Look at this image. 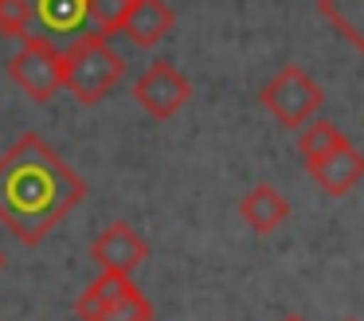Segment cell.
I'll list each match as a JSON object with an SVG mask.
<instances>
[{
    "label": "cell",
    "mask_w": 364,
    "mask_h": 321,
    "mask_svg": "<svg viewBox=\"0 0 364 321\" xmlns=\"http://www.w3.org/2000/svg\"><path fill=\"white\" fill-rule=\"evenodd\" d=\"M82 196L87 180L40 133H20L9 153H0V223L24 247L48 239Z\"/></svg>",
    "instance_id": "cell-1"
},
{
    "label": "cell",
    "mask_w": 364,
    "mask_h": 321,
    "mask_svg": "<svg viewBox=\"0 0 364 321\" xmlns=\"http://www.w3.org/2000/svg\"><path fill=\"white\" fill-rule=\"evenodd\" d=\"M122 78H126V59L110 47V39L95 31H82L63 51V90H71V98L82 106H98Z\"/></svg>",
    "instance_id": "cell-2"
},
{
    "label": "cell",
    "mask_w": 364,
    "mask_h": 321,
    "mask_svg": "<svg viewBox=\"0 0 364 321\" xmlns=\"http://www.w3.org/2000/svg\"><path fill=\"white\" fill-rule=\"evenodd\" d=\"M9 78L32 102H51L63 90V51L55 47V39L40 36V31L24 36L20 51L9 59Z\"/></svg>",
    "instance_id": "cell-3"
},
{
    "label": "cell",
    "mask_w": 364,
    "mask_h": 321,
    "mask_svg": "<svg viewBox=\"0 0 364 321\" xmlns=\"http://www.w3.org/2000/svg\"><path fill=\"white\" fill-rule=\"evenodd\" d=\"M259 102L278 117V125H286V130H301V125H306L309 117L321 110L325 90L314 83V78H309L306 67L290 63V67H282V70H278V75L259 90Z\"/></svg>",
    "instance_id": "cell-4"
},
{
    "label": "cell",
    "mask_w": 364,
    "mask_h": 321,
    "mask_svg": "<svg viewBox=\"0 0 364 321\" xmlns=\"http://www.w3.org/2000/svg\"><path fill=\"white\" fill-rule=\"evenodd\" d=\"M188 94H192V83L181 75V67H173L168 59L149 63V70L134 83V102L149 117H157V122L173 117L176 110L188 102Z\"/></svg>",
    "instance_id": "cell-5"
},
{
    "label": "cell",
    "mask_w": 364,
    "mask_h": 321,
    "mask_svg": "<svg viewBox=\"0 0 364 321\" xmlns=\"http://www.w3.org/2000/svg\"><path fill=\"white\" fill-rule=\"evenodd\" d=\"M306 172H309V180H314L325 196H348L364 180V153L348 137H341L333 149L309 157Z\"/></svg>",
    "instance_id": "cell-6"
},
{
    "label": "cell",
    "mask_w": 364,
    "mask_h": 321,
    "mask_svg": "<svg viewBox=\"0 0 364 321\" xmlns=\"http://www.w3.org/2000/svg\"><path fill=\"white\" fill-rule=\"evenodd\" d=\"M90 258H95L102 270L134 274L137 266L149 258V243H145V235H137L129 223H110L95 243H90Z\"/></svg>",
    "instance_id": "cell-7"
},
{
    "label": "cell",
    "mask_w": 364,
    "mask_h": 321,
    "mask_svg": "<svg viewBox=\"0 0 364 321\" xmlns=\"http://www.w3.org/2000/svg\"><path fill=\"white\" fill-rule=\"evenodd\" d=\"M173 23H176V16L165 0H129L118 36H126L134 47H157L173 31Z\"/></svg>",
    "instance_id": "cell-8"
},
{
    "label": "cell",
    "mask_w": 364,
    "mask_h": 321,
    "mask_svg": "<svg viewBox=\"0 0 364 321\" xmlns=\"http://www.w3.org/2000/svg\"><path fill=\"white\" fill-rule=\"evenodd\" d=\"M239 219L251 227L255 235H274L278 227L290 219V204L274 184H255L251 192L239 200Z\"/></svg>",
    "instance_id": "cell-9"
},
{
    "label": "cell",
    "mask_w": 364,
    "mask_h": 321,
    "mask_svg": "<svg viewBox=\"0 0 364 321\" xmlns=\"http://www.w3.org/2000/svg\"><path fill=\"white\" fill-rule=\"evenodd\" d=\"M28 4H32V20L48 31V39L82 36L87 31V8H82V0H28Z\"/></svg>",
    "instance_id": "cell-10"
},
{
    "label": "cell",
    "mask_w": 364,
    "mask_h": 321,
    "mask_svg": "<svg viewBox=\"0 0 364 321\" xmlns=\"http://www.w3.org/2000/svg\"><path fill=\"white\" fill-rule=\"evenodd\" d=\"M317 12L364 55V0H317Z\"/></svg>",
    "instance_id": "cell-11"
},
{
    "label": "cell",
    "mask_w": 364,
    "mask_h": 321,
    "mask_svg": "<svg viewBox=\"0 0 364 321\" xmlns=\"http://www.w3.org/2000/svg\"><path fill=\"white\" fill-rule=\"evenodd\" d=\"M129 286H134V282H129V274L102 270V274H98V278L79 294V302H75V313H79V321H90L98 310H106V305H110L118 294H126Z\"/></svg>",
    "instance_id": "cell-12"
},
{
    "label": "cell",
    "mask_w": 364,
    "mask_h": 321,
    "mask_svg": "<svg viewBox=\"0 0 364 321\" xmlns=\"http://www.w3.org/2000/svg\"><path fill=\"white\" fill-rule=\"evenodd\" d=\"M90 321H153V302L137 286H129L126 294H118L106 310H98Z\"/></svg>",
    "instance_id": "cell-13"
},
{
    "label": "cell",
    "mask_w": 364,
    "mask_h": 321,
    "mask_svg": "<svg viewBox=\"0 0 364 321\" xmlns=\"http://www.w3.org/2000/svg\"><path fill=\"white\" fill-rule=\"evenodd\" d=\"M82 8H87V31H95L102 39H114L129 0H82Z\"/></svg>",
    "instance_id": "cell-14"
},
{
    "label": "cell",
    "mask_w": 364,
    "mask_h": 321,
    "mask_svg": "<svg viewBox=\"0 0 364 321\" xmlns=\"http://www.w3.org/2000/svg\"><path fill=\"white\" fill-rule=\"evenodd\" d=\"M341 137H345V133L337 130V122H325V117L314 114V117H309V122L298 130V153L309 161V157H317V153H325V149H333Z\"/></svg>",
    "instance_id": "cell-15"
},
{
    "label": "cell",
    "mask_w": 364,
    "mask_h": 321,
    "mask_svg": "<svg viewBox=\"0 0 364 321\" xmlns=\"http://www.w3.org/2000/svg\"><path fill=\"white\" fill-rule=\"evenodd\" d=\"M36 20H32V4L28 0H0V36L9 39H24L32 36Z\"/></svg>",
    "instance_id": "cell-16"
},
{
    "label": "cell",
    "mask_w": 364,
    "mask_h": 321,
    "mask_svg": "<svg viewBox=\"0 0 364 321\" xmlns=\"http://www.w3.org/2000/svg\"><path fill=\"white\" fill-rule=\"evenodd\" d=\"M282 321H306V317H298V313H290V317H282Z\"/></svg>",
    "instance_id": "cell-17"
},
{
    "label": "cell",
    "mask_w": 364,
    "mask_h": 321,
    "mask_svg": "<svg viewBox=\"0 0 364 321\" xmlns=\"http://www.w3.org/2000/svg\"><path fill=\"white\" fill-rule=\"evenodd\" d=\"M0 266H4V255H0Z\"/></svg>",
    "instance_id": "cell-18"
},
{
    "label": "cell",
    "mask_w": 364,
    "mask_h": 321,
    "mask_svg": "<svg viewBox=\"0 0 364 321\" xmlns=\"http://www.w3.org/2000/svg\"><path fill=\"white\" fill-rule=\"evenodd\" d=\"M345 321H356V317H345Z\"/></svg>",
    "instance_id": "cell-19"
}]
</instances>
